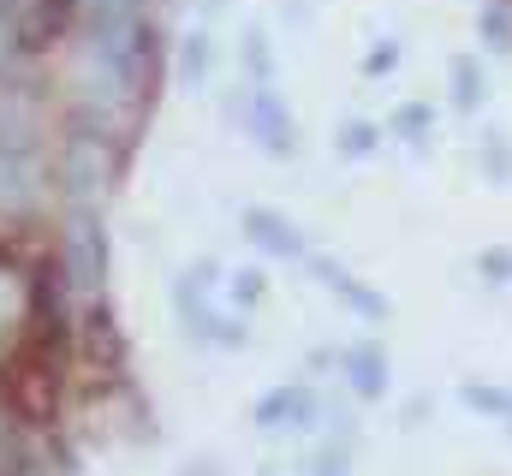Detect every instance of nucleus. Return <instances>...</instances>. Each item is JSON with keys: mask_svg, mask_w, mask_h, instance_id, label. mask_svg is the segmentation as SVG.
Masks as SVG:
<instances>
[{"mask_svg": "<svg viewBox=\"0 0 512 476\" xmlns=\"http://www.w3.org/2000/svg\"><path fill=\"white\" fill-rule=\"evenodd\" d=\"M60 185H66L72 209H78V215H90V209H96V197L114 185V155H108V143H96V137H72V143H66Z\"/></svg>", "mask_w": 512, "mask_h": 476, "instance_id": "f257e3e1", "label": "nucleus"}, {"mask_svg": "<svg viewBox=\"0 0 512 476\" xmlns=\"http://www.w3.org/2000/svg\"><path fill=\"white\" fill-rule=\"evenodd\" d=\"M60 262H66L72 292H78L84 304H102V286H108V244H102V227H96L90 215H78V227L66 238Z\"/></svg>", "mask_w": 512, "mask_h": 476, "instance_id": "f03ea898", "label": "nucleus"}, {"mask_svg": "<svg viewBox=\"0 0 512 476\" xmlns=\"http://www.w3.org/2000/svg\"><path fill=\"white\" fill-rule=\"evenodd\" d=\"M251 423L262 435H286V429H310L316 423V393H310V381H286V387H274V393H262L251 405Z\"/></svg>", "mask_w": 512, "mask_h": 476, "instance_id": "7ed1b4c3", "label": "nucleus"}, {"mask_svg": "<svg viewBox=\"0 0 512 476\" xmlns=\"http://www.w3.org/2000/svg\"><path fill=\"white\" fill-rule=\"evenodd\" d=\"M245 125H251V137L274 155V161L292 155V114H286V102H280L274 84H251V90H245Z\"/></svg>", "mask_w": 512, "mask_h": 476, "instance_id": "20e7f679", "label": "nucleus"}, {"mask_svg": "<svg viewBox=\"0 0 512 476\" xmlns=\"http://www.w3.org/2000/svg\"><path fill=\"white\" fill-rule=\"evenodd\" d=\"M36 197H42V173H36V161H30L18 143H0V221L30 215Z\"/></svg>", "mask_w": 512, "mask_h": 476, "instance_id": "39448f33", "label": "nucleus"}, {"mask_svg": "<svg viewBox=\"0 0 512 476\" xmlns=\"http://www.w3.org/2000/svg\"><path fill=\"white\" fill-rule=\"evenodd\" d=\"M310 268H316V280H328V292H334L346 310H358V316H370V322H382V316H387V298H382V292H370L364 280H352L340 262H328V256H310Z\"/></svg>", "mask_w": 512, "mask_h": 476, "instance_id": "423d86ee", "label": "nucleus"}, {"mask_svg": "<svg viewBox=\"0 0 512 476\" xmlns=\"http://www.w3.org/2000/svg\"><path fill=\"white\" fill-rule=\"evenodd\" d=\"M245 233H251V244L274 250V256H304V233L274 209H245Z\"/></svg>", "mask_w": 512, "mask_h": 476, "instance_id": "0eeeda50", "label": "nucleus"}, {"mask_svg": "<svg viewBox=\"0 0 512 476\" xmlns=\"http://www.w3.org/2000/svg\"><path fill=\"white\" fill-rule=\"evenodd\" d=\"M346 387L358 399H382L387 393V352L382 346H352L346 352Z\"/></svg>", "mask_w": 512, "mask_h": 476, "instance_id": "6e6552de", "label": "nucleus"}, {"mask_svg": "<svg viewBox=\"0 0 512 476\" xmlns=\"http://www.w3.org/2000/svg\"><path fill=\"white\" fill-rule=\"evenodd\" d=\"M24 328V274L0 256V346H12Z\"/></svg>", "mask_w": 512, "mask_h": 476, "instance_id": "1a4fd4ad", "label": "nucleus"}, {"mask_svg": "<svg viewBox=\"0 0 512 476\" xmlns=\"http://www.w3.org/2000/svg\"><path fill=\"white\" fill-rule=\"evenodd\" d=\"M209 66H215V36L209 30H191L179 42V78H185V90H203L209 84Z\"/></svg>", "mask_w": 512, "mask_h": 476, "instance_id": "9d476101", "label": "nucleus"}, {"mask_svg": "<svg viewBox=\"0 0 512 476\" xmlns=\"http://www.w3.org/2000/svg\"><path fill=\"white\" fill-rule=\"evenodd\" d=\"M477 36H483L495 54H512V6L507 0H489V6L477 12Z\"/></svg>", "mask_w": 512, "mask_h": 476, "instance_id": "9b49d317", "label": "nucleus"}, {"mask_svg": "<svg viewBox=\"0 0 512 476\" xmlns=\"http://www.w3.org/2000/svg\"><path fill=\"white\" fill-rule=\"evenodd\" d=\"M298 471L304 476H346L352 471V441H328V447H316Z\"/></svg>", "mask_w": 512, "mask_h": 476, "instance_id": "f8f14e48", "label": "nucleus"}, {"mask_svg": "<svg viewBox=\"0 0 512 476\" xmlns=\"http://www.w3.org/2000/svg\"><path fill=\"white\" fill-rule=\"evenodd\" d=\"M453 102H459L465 114L483 102V72H477V60H453Z\"/></svg>", "mask_w": 512, "mask_h": 476, "instance_id": "ddd939ff", "label": "nucleus"}, {"mask_svg": "<svg viewBox=\"0 0 512 476\" xmlns=\"http://www.w3.org/2000/svg\"><path fill=\"white\" fill-rule=\"evenodd\" d=\"M334 143H340V155H346V161H352V155L364 161V155L376 149V125H370V119H346V125L334 131Z\"/></svg>", "mask_w": 512, "mask_h": 476, "instance_id": "4468645a", "label": "nucleus"}, {"mask_svg": "<svg viewBox=\"0 0 512 476\" xmlns=\"http://www.w3.org/2000/svg\"><path fill=\"white\" fill-rule=\"evenodd\" d=\"M245 72H251L256 84H274V54H268V36L262 30H245Z\"/></svg>", "mask_w": 512, "mask_h": 476, "instance_id": "2eb2a0df", "label": "nucleus"}, {"mask_svg": "<svg viewBox=\"0 0 512 476\" xmlns=\"http://www.w3.org/2000/svg\"><path fill=\"white\" fill-rule=\"evenodd\" d=\"M459 399H465L471 411H483V417H501V411H512V399L501 393V387H477V381H465V387H459Z\"/></svg>", "mask_w": 512, "mask_h": 476, "instance_id": "dca6fc26", "label": "nucleus"}, {"mask_svg": "<svg viewBox=\"0 0 512 476\" xmlns=\"http://www.w3.org/2000/svg\"><path fill=\"white\" fill-rule=\"evenodd\" d=\"M84 6V24H114V18H143L137 6L143 0H78Z\"/></svg>", "mask_w": 512, "mask_h": 476, "instance_id": "f3484780", "label": "nucleus"}, {"mask_svg": "<svg viewBox=\"0 0 512 476\" xmlns=\"http://www.w3.org/2000/svg\"><path fill=\"white\" fill-rule=\"evenodd\" d=\"M262 292H268V280H262L256 268H239V274H233V304H239V310L262 304Z\"/></svg>", "mask_w": 512, "mask_h": 476, "instance_id": "a211bd4d", "label": "nucleus"}, {"mask_svg": "<svg viewBox=\"0 0 512 476\" xmlns=\"http://www.w3.org/2000/svg\"><path fill=\"white\" fill-rule=\"evenodd\" d=\"M18 471V429H12V417H6V405H0V476Z\"/></svg>", "mask_w": 512, "mask_h": 476, "instance_id": "6ab92c4d", "label": "nucleus"}, {"mask_svg": "<svg viewBox=\"0 0 512 476\" xmlns=\"http://www.w3.org/2000/svg\"><path fill=\"white\" fill-rule=\"evenodd\" d=\"M483 167H489V173H501V179H512V149H501V137H489V149H483Z\"/></svg>", "mask_w": 512, "mask_h": 476, "instance_id": "aec40b11", "label": "nucleus"}, {"mask_svg": "<svg viewBox=\"0 0 512 476\" xmlns=\"http://www.w3.org/2000/svg\"><path fill=\"white\" fill-rule=\"evenodd\" d=\"M477 268H483L489 280H507V274H512V256H507V250H489V256L477 262Z\"/></svg>", "mask_w": 512, "mask_h": 476, "instance_id": "412c9836", "label": "nucleus"}, {"mask_svg": "<svg viewBox=\"0 0 512 476\" xmlns=\"http://www.w3.org/2000/svg\"><path fill=\"white\" fill-rule=\"evenodd\" d=\"M393 60H399V42H382V48H376V54H370V72H387V66H393Z\"/></svg>", "mask_w": 512, "mask_h": 476, "instance_id": "4be33fe9", "label": "nucleus"}, {"mask_svg": "<svg viewBox=\"0 0 512 476\" xmlns=\"http://www.w3.org/2000/svg\"><path fill=\"white\" fill-rule=\"evenodd\" d=\"M12 48H18V36H12V24H6V12H0V66L12 60Z\"/></svg>", "mask_w": 512, "mask_h": 476, "instance_id": "5701e85b", "label": "nucleus"}, {"mask_svg": "<svg viewBox=\"0 0 512 476\" xmlns=\"http://www.w3.org/2000/svg\"><path fill=\"white\" fill-rule=\"evenodd\" d=\"M179 476H227V471H215V465H185Z\"/></svg>", "mask_w": 512, "mask_h": 476, "instance_id": "b1692460", "label": "nucleus"}]
</instances>
